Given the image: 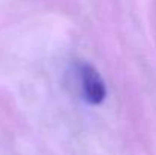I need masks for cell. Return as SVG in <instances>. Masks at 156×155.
I'll return each mask as SVG.
<instances>
[{
  "instance_id": "1",
  "label": "cell",
  "mask_w": 156,
  "mask_h": 155,
  "mask_svg": "<svg viewBox=\"0 0 156 155\" xmlns=\"http://www.w3.org/2000/svg\"><path fill=\"white\" fill-rule=\"evenodd\" d=\"M79 78L85 101L91 105H99L103 102L106 98V85L100 73L93 65L82 64L79 67Z\"/></svg>"
}]
</instances>
